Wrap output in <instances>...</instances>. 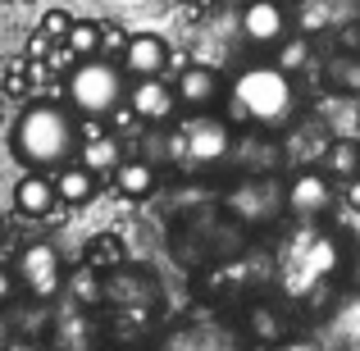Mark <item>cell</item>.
<instances>
[{
	"label": "cell",
	"instance_id": "cell-1",
	"mask_svg": "<svg viewBox=\"0 0 360 351\" xmlns=\"http://www.w3.org/2000/svg\"><path fill=\"white\" fill-rule=\"evenodd\" d=\"M73 141H78V128H73L69 110L64 106H27L23 119L14 128V151L27 160V174H41V169H64L73 155Z\"/></svg>",
	"mask_w": 360,
	"mask_h": 351
},
{
	"label": "cell",
	"instance_id": "cell-2",
	"mask_svg": "<svg viewBox=\"0 0 360 351\" xmlns=\"http://www.w3.org/2000/svg\"><path fill=\"white\" fill-rule=\"evenodd\" d=\"M233 106L242 119L260 123V128H278L297 110V82L278 73L274 64H251L233 78Z\"/></svg>",
	"mask_w": 360,
	"mask_h": 351
},
{
	"label": "cell",
	"instance_id": "cell-3",
	"mask_svg": "<svg viewBox=\"0 0 360 351\" xmlns=\"http://www.w3.org/2000/svg\"><path fill=\"white\" fill-rule=\"evenodd\" d=\"M64 91H69V106L78 110V115H91V119L115 115L123 101H128V82H123L115 60H82L78 69L69 73Z\"/></svg>",
	"mask_w": 360,
	"mask_h": 351
},
{
	"label": "cell",
	"instance_id": "cell-4",
	"mask_svg": "<svg viewBox=\"0 0 360 351\" xmlns=\"http://www.w3.org/2000/svg\"><path fill=\"white\" fill-rule=\"evenodd\" d=\"M174 151H183L187 165H219V160L233 151V128H229L224 119L192 115V119L183 123V128H178Z\"/></svg>",
	"mask_w": 360,
	"mask_h": 351
},
{
	"label": "cell",
	"instance_id": "cell-5",
	"mask_svg": "<svg viewBox=\"0 0 360 351\" xmlns=\"http://www.w3.org/2000/svg\"><path fill=\"white\" fill-rule=\"evenodd\" d=\"M119 60H123L119 64L123 78L155 82L160 73H165V64H169V42H165V37H155V32H128V46H123Z\"/></svg>",
	"mask_w": 360,
	"mask_h": 351
},
{
	"label": "cell",
	"instance_id": "cell-6",
	"mask_svg": "<svg viewBox=\"0 0 360 351\" xmlns=\"http://www.w3.org/2000/svg\"><path fill=\"white\" fill-rule=\"evenodd\" d=\"M18 279H23V288L32 297H55V288H60V255H55V246H46V242L27 246L18 255Z\"/></svg>",
	"mask_w": 360,
	"mask_h": 351
},
{
	"label": "cell",
	"instance_id": "cell-7",
	"mask_svg": "<svg viewBox=\"0 0 360 351\" xmlns=\"http://www.w3.org/2000/svg\"><path fill=\"white\" fill-rule=\"evenodd\" d=\"M242 37L255 46H278L288 37V14L274 0H255V5H242Z\"/></svg>",
	"mask_w": 360,
	"mask_h": 351
},
{
	"label": "cell",
	"instance_id": "cell-8",
	"mask_svg": "<svg viewBox=\"0 0 360 351\" xmlns=\"http://www.w3.org/2000/svg\"><path fill=\"white\" fill-rule=\"evenodd\" d=\"M174 87L169 82H128V110L137 123H169V115H174Z\"/></svg>",
	"mask_w": 360,
	"mask_h": 351
},
{
	"label": "cell",
	"instance_id": "cell-9",
	"mask_svg": "<svg viewBox=\"0 0 360 351\" xmlns=\"http://www.w3.org/2000/svg\"><path fill=\"white\" fill-rule=\"evenodd\" d=\"M328 205H333V183H328L324 174H297L288 187V210L301 215V219H315V215H324Z\"/></svg>",
	"mask_w": 360,
	"mask_h": 351
},
{
	"label": "cell",
	"instance_id": "cell-10",
	"mask_svg": "<svg viewBox=\"0 0 360 351\" xmlns=\"http://www.w3.org/2000/svg\"><path fill=\"white\" fill-rule=\"evenodd\" d=\"M214 96H219V78H214V69H205V64H187V69L178 73L174 101H183L187 110L201 115L205 106H214Z\"/></svg>",
	"mask_w": 360,
	"mask_h": 351
},
{
	"label": "cell",
	"instance_id": "cell-11",
	"mask_svg": "<svg viewBox=\"0 0 360 351\" xmlns=\"http://www.w3.org/2000/svg\"><path fill=\"white\" fill-rule=\"evenodd\" d=\"M14 205H18L23 215H32V219L51 215L55 205H60L51 174H23V178H18V183H14Z\"/></svg>",
	"mask_w": 360,
	"mask_h": 351
},
{
	"label": "cell",
	"instance_id": "cell-12",
	"mask_svg": "<svg viewBox=\"0 0 360 351\" xmlns=\"http://www.w3.org/2000/svg\"><path fill=\"white\" fill-rule=\"evenodd\" d=\"M55 196L60 201H69V205H87L91 196H96V178L87 174L82 165H64V169H55Z\"/></svg>",
	"mask_w": 360,
	"mask_h": 351
},
{
	"label": "cell",
	"instance_id": "cell-13",
	"mask_svg": "<svg viewBox=\"0 0 360 351\" xmlns=\"http://www.w3.org/2000/svg\"><path fill=\"white\" fill-rule=\"evenodd\" d=\"M115 192L132 196V201L150 196V192H155V169H150L146 160H119V169H115Z\"/></svg>",
	"mask_w": 360,
	"mask_h": 351
},
{
	"label": "cell",
	"instance_id": "cell-14",
	"mask_svg": "<svg viewBox=\"0 0 360 351\" xmlns=\"http://www.w3.org/2000/svg\"><path fill=\"white\" fill-rule=\"evenodd\" d=\"M360 174V146L352 137H338V141H328L324 146V178H352Z\"/></svg>",
	"mask_w": 360,
	"mask_h": 351
},
{
	"label": "cell",
	"instance_id": "cell-15",
	"mask_svg": "<svg viewBox=\"0 0 360 351\" xmlns=\"http://www.w3.org/2000/svg\"><path fill=\"white\" fill-rule=\"evenodd\" d=\"M119 155H123V151H119V137H115V132H105V137H91L87 146H82V160H78V165L96 178V174H105V169H119Z\"/></svg>",
	"mask_w": 360,
	"mask_h": 351
},
{
	"label": "cell",
	"instance_id": "cell-16",
	"mask_svg": "<svg viewBox=\"0 0 360 351\" xmlns=\"http://www.w3.org/2000/svg\"><path fill=\"white\" fill-rule=\"evenodd\" d=\"M69 55H82V60H101V23H73L69 37H64Z\"/></svg>",
	"mask_w": 360,
	"mask_h": 351
},
{
	"label": "cell",
	"instance_id": "cell-17",
	"mask_svg": "<svg viewBox=\"0 0 360 351\" xmlns=\"http://www.w3.org/2000/svg\"><path fill=\"white\" fill-rule=\"evenodd\" d=\"M306 60H310V42H306V37H292V42H283L278 51H274V69L288 73V78L306 69Z\"/></svg>",
	"mask_w": 360,
	"mask_h": 351
},
{
	"label": "cell",
	"instance_id": "cell-18",
	"mask_svg": "<svg viewBox=\"0 0 360 351\" xmlns=\"http://www.w3.org/2000/svg\"><path fill=\"white\" fill-rule=\"evenodd\" d=\"M328 78L338 82L342 91H360V60L352 55H342V60H333V69H328Z\"/></svg>",
	"mask_w": 360,
	"mask_h": 351
},
{
	"label": "cell",
	"instance_id": "cell-19",
	"mask_svg": "<svg viewBox=\"0 0 360 351\" xmlns=\"http://www.w3.org/2000/svg\"><path fill=\"white\" fill-rule=\"evenodd\" d=\"M123 46H128V32L115 23H101V60H110V55H123Z\"/></svg>",
	"mask_w": 360,
	"mask_h": 351
},
{
	"label": "cell",
	"instance_id": "cell-20",
	"mask_svg": "<svg viewBox=\"0 0 360 351\" xmlns=\"http://www.w3.org/2000/svg\"><path fill=\"white\" fill-rule=\"evenodd\" d=\"M297 23H301V27H324V23H328V9H324V5H301Z\"/></svg>",
	"mask_w": 360,
	"mask_h": 351
},
{
	"label": "cell",
	"instance_id": "cell-21",
	"mask_svg": "<svg viewBox=\"0 0 360 351\" xmlns=\"http://www.w3.org/2000/svg\"><path fill=\"white\" fill-rule=\"evenodd\" d=\"M69 14H60V9H55V14H46V23H41V32L46 37H69Z\"/></svg>",
	"mask_w": 360,
	"mask_h": 351
},
{
	"label": "cell",
	"instance_id": "cell-22",
	"mask_svg": "<svg viewBox=\"0 0 360 351\" xmlns=\"http://www.w3.org/2000/svg\"><path fill=\"white\" fill-rule=\"evenodd\" d=\"M9 297H14V274H5V269H0V306H5Z\"/></svg>",
	"mask_w": 360,
	"mask_h": 351
},
{
	"label": "cell",
	"instance_id": "cell-23",
	"mask_svg": "<svg viewBox=\"0 0 360 351\" xmlns=\"http://www.w3.org/2000/svg\"><path fill=\"white\" fill-rule=\"evenodd\" d=\"M347 205H356V210H360V178L347 183Z\"/></svg>",
	"mask_w": 360,
	"mask_h": 351
},
{
	"label": "cell",
	"instance_id": "cell-24",
	"mask_svg": "<svg viewBox=\"0 0 360 351\" xmlns=\"http://www.w3.org/2000/svg\"><path fill=\"white\" fill-rule=\"evenodd\" d=\"M9 343V324H5V319H0V347H5Z\"/></svg>",
	"mask_w": 360,
	"mask_h": 351
},
{
	"label": "cell",
	"instance_id": "cell-25",
	"mask_svg": "<svg viewBox=\"0 0 360 351\" xmlns=\"http://www.w3.org/2000/svg\"><path fill=\"white\" fill-rule=\"evenodd\" d=\"M278 351H315V347H301V343H292V347H278Z\"/></svg>",
	"mask_w": 360,
	"mask_h": 351
}]
</instances>
